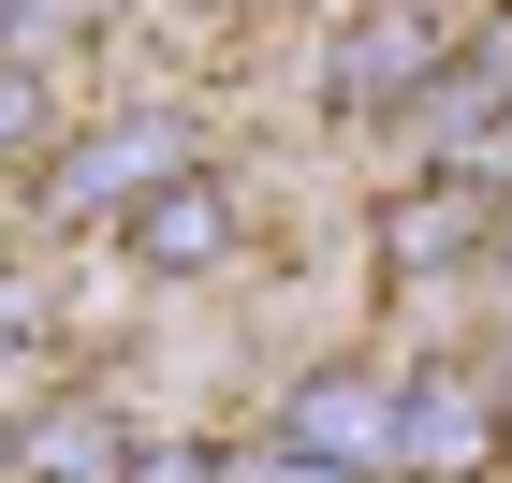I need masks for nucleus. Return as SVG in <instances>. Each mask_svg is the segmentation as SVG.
Instances as JSON below:
<instances>
[{"label": "nucleus", "instance_id": "obj_5", "mask_svg": "<svg viewBox=\"0 0 512 483\" xmlns=\"http://www.w3.org/2000/svg\"><path fill=\"white\" fill-rule=\"evenodd\" d=\"M161 176H191V118H118V132H88V147H59L44 205H74V220H132Z\"/></svg>", "mask_w": 512, "mask_h": 483}, {"label": "nucleus", "instance_id": "obj_4", "mask_svg": "<svg viewBox=\"0 0 512 483\" xmlns=\"http://www.w3.org/2000/svg\"><path fill=\"white\" fill-rule=\"evenodd\" d=\"M395 396H410V381H381L366 352H337V366H308V381L278 396V440L337 454V469H395Z\"/></svg>", "mask_w": 512, "mask_h": 483}, {"label": "nucleus", "instance_id": "obj_12", "mask_svg": "<svg viewBox=\"0 0 512 483\" xmlns=\"http://www.w3.org/2000/svg\"><path fill=\"white\" fill-rule=\"evenodd\" d=\"M469 176H483V191H498V205H512V118H498V147H483V161H469Z\"/></svg>", "mask_w": 512, "mask_h": 483}, {"label": "nucleus", "instance_id": "obj_7", "mask_svg": "<svg viewBox=\"0 0 512 483\" xmlns=\"http://www.w3.org/2000/svg\"><path fill=\"white\" fill-rule=\"evenodd\" d=\"M15 483H132V440L103 410H30L15 425Z\"/></svg>", "mask_w": 512, "mask_h": 483}, {"label": "nucleus", "instance_id": "obj_9", "mask_svg": "<svg viewBox=\"0 0 512 483\" xmlns=\"http://www.w3.org/2000/svg\"><path fill=\"white\" fill-rule=\"evenodd\" d=\"M132 483H235V454H191V440H132Z\"/></svg>", "mask_w": 512, "mask_h": 483}, {"label": "nucleus", "instance_id": "obj_3", "mask_svg": "<svg viewBox=\"0 0 512 483\" xmlns=\"http://www.w3.org/2000/svg\"><path fill=\"white\" fill-rule=\"evenodd\" d=\"M498 235H512V205L483 191V176H439V161H425V176L381 205V279H410V293H425V279H469V264H498Z\"/></svg>", "mask_w": 512, "mask_h": 483}, {"label": "nucleus", "instance_id": "obj_1", "mask_svg": "<svg viewBox=\"0 0 512 483\" xmlns=\"http://www.w3.org/2000/svg\"><path fill=\"white\" fill-rule=\"evenodd\" d=\"M498 440H512L498 366H410V396H395V469L410 483H483Z\"/></svg>", "mask_w": 512, "mask_h": 483}, {"label": "nucleus", "instance_id": "obj_15", "mask_svg": "<svg viewBox=\"0 0 512 483\" xmlns=\"http://www.w3.org/2000/svg\"><path fill=\"white\" fill-rule=\"evenodd\" d=\"M498 396H512V337H498Z\"/></svg>", "mask_w": 512, "mask_h": 483}, {"label": "nucleus", "instance_id": "obj_14", "mask_svg": "<svg viewBox=\"0 0 512 483\" xmlns=\"http://www.w3.org/2000/svg\"><path fill=\"white\" fill-rule=\"evenodd\" d=\"M0 483H15V425H0Z\"/></svg>", "mask_w": 512, "mask_h": 483}, {"label": "nucleus", "instance_id": "obj_11", "mask_svg": "<svg viewBox=\"0 0 512 483\" xmlns=\"http://www.w3.org/2000/svg\"><path fill=\"white\" fill-rule=\"evenodd\" d=\"M30 132H44V74H30V59H0V161L30 147Z\"/></svg>", "mask_w": 512, "mask_h": 483}, {"label": "nucleus", "instance_id": "obj_8", "mask_svg": "<svg viewBox=\"0 0 512 483\" xmlns=\"http://www.w3.org/2000/svg\"><path fill=\"white\" fill-rule=\"evenodd\" d=\"M74 30H88V0H0V59H30V74H44Z\"/></svg>", "mask_w": 512, "mask_h": 483}, {"label": "nucleus", "instance_id": "obj_6", "mask_svg": "<svg viewBox=\"0 0 512 483\" xmlns=\"http://www.w3.org/2000/svg\"><path fill=\"white\" fill-rule=\"evenodd\" d=\"M118 249L147 264V279H205V264H235V191H220V176H161V191L118 220Z\"/></svg>", "mask_w": 512, "mask_h": 483}, {"label": "nucleus", "instance_id": "obj_10", "mask_svg": "<svg viewBox=\"0 0 512 483\" xmlns=\"http://www.w3.org/2000/svg\"><path fill=\"white\" fill-rule=\"evenodd\" d=\"M235 483H381V469H337V454H293V440H278V454H235Z\"/></svg>", "mask_w": 512, "mask_h": 483}, {"label": "nucleus", "instance_id": "obj_13", "mask_svg": "<svg viewBox=\"0 0 512 483\" xmlns=\"http://www.w3.org/2000/svg\"><path fill=\"white\" fill-rule=\"evenodd\" d=\"M483 308H498V337H512V235H498V264H483Z\"/></svg>", "mask_w": 512, "mask_h": 483}, {"label": "nucleus", "instance_id": "obj_2", "mask_svg": "<svg viewBox=\"0 0 512 483\" xmlns=\"http://www.w3.org/2000/svg\"><path fill=\"white\" fill-rule=\"evenodd\" d=\"M454 59V15L439 0H381V15H352V30L322 44V103L337 118H410V88Z\"/></svg>", "mask_w": 512, "mask_h": 483}]
</instances>
